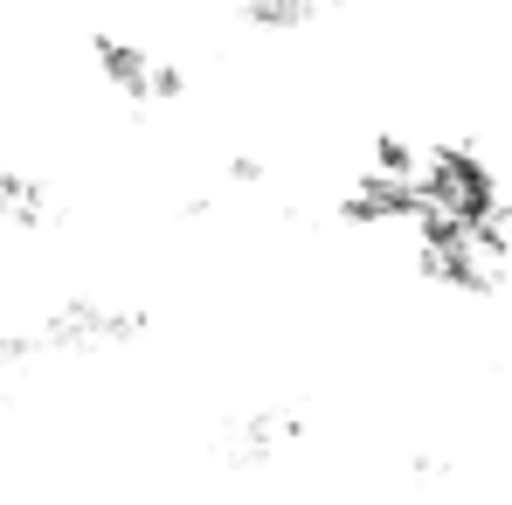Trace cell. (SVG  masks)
Listing matches in <instances>:
<instances>
[{
  "label": "cell",
  "instance_id": "obj_1",
  "mask_svg": "<svg viewBox=\"0 0 512 505\" xmlns=\"http://www.w3.org/2000/svg\"><path fill=\"white\" fill-rule=\"evenodd\" d=\"M153 333V312L139 298H111V291H70L63 305H49L28 326L0 333V381L14 388L28 367H56V360H104L125 353Z\"/></svg>",
  "mask_w": 512,
  "mask_h": 505
},
{
  "label": "cell",
  "instance_id": "obj_2",
  "mask_svg": "<svg viewBox=\"0 0 512 505\" xmlns=\"http://www.w3.org/2000/svg\"><path fill=\"white\" fill-rule=\"evenodd\" d=\"M416 243V270L429 284L457 291V298H492L506 284V263H512V222H492V229H457L443 215H416L409 229Z\"/></svg>",
  "mask_w": 512,
  "mask_h": 505
},
{
  "label": "cell",
  "instance_id": "obj_5",
  "mask_svg": "<svg viewBox=\"0 0 512 505\" xmlns=\"http://www.w3.org/2000/svg\"><path fill=\"white\" fill-rule=\"evenodd\" d=\"M305 436V416L291 402H256V409H229L215 429V457L229 471H270L291 443Z\"/></svg>",
  "mask_w": 512,
  "mask_h": 505
},
{
  "label": "cell",
  "instance_id": "obj_3",
  "mask_svg": "<svg viewBox=\"0 0 512 505\" xmlns=\"http://www.w3.org/2000/svg\"><path fill=\"white\" fill-rule=\"evenodd\" d=\"M416 194H423L429 215H443V222H457V229H492V222H512L506 180H499V167H492L471 139H436V146H423Z\"/></svg>",
  "mask_w": 512,
  "mask_h": 505
},
{
  "label": "cell",
  "instance_id": "obj_8",
  "mask_svg": "<svg viewBox=\"0 0 512 505\" xmlns=\"http://www.w3.org/2000/svg\"><path fill=\"white\" fill-rule=\"evenodd\" d=\"M229 21L243 35H305V28L326 21V7H312V0H236Z\"/></svg>",
  "mask_w": 512,
  "mask_h": 505
},
{
  "label": "cell",
  "instance_id": "obj_6",
  "mask_svg": "<svg viewBox=\"0 0 512 505\" xmlns=\"http://www.w3.org/2000/svg\"><path fill=\"white\" fill-rule=\"evenodd\" d=\"M416 215H423L416 180L353 167V180L340 187V222H353V229H416Z\"/></svg>",
  "mask_w": 512,
  "mask_h": 505
},
{
  "label": "cell",
  "instance_id": "obj_10",
  "mask_svg": "<svg viewBox=\"0 0 512 505\" xmlns=\"http://www.w3.org/2000/svg\"><path fill=\"white\" fill-rule=\"evenodd\" d=\"M0 402H7V381H0Z\"/></svg>",
  "mask_w": 512,
  "mask_h": 505
},
{
  "label": "cell",
  "instance_id": "obj_4",
  "mask_svg": "<svg viewBox=\"0 0 512 505\" xmlns=\"http://www.w3.org/2000/svg\"><path fill=\"white\" fill-rule=\"evenodd\" d=\"M84 49H90V70H97V84L111 90L118 104H132V111H160V104H180V97H187V70H180L173 56H160V49L132 42V35L90 28Z\"/></svg>",
  "mask_w": 512,
  "mask_h": 505
},
{
  "label": "cell",
  "instance_id": "obj_9",
  "mask_svg": "<svg viewBox=\"0 0 512 505\" xmlns=\"http://www.w3.org/2000/svg\"><path fill=\"white\" fill-rule=\"evenodd\" d=\"M222 173H229V187H263V180H270V160H263V153H229Z\"/></svg>",
  "mask_w": 512,
  "mask_h": 505
},
{
  "label": "cell",
  "instance_id": "obj_7",
  "mask_svg": "<svg viewBox=\"0 0 512 505\" xmlns=\"http://www.w3.org/2000/svg\"><path fill=\"white\" fill-rule=\"evenodd\" d=\"M0 222H7V229H56V222H63V194L35 167L0 160Z\"/></svg>",
  "mask_w": 512,
  "mask_h": 505
}]
</instances>
